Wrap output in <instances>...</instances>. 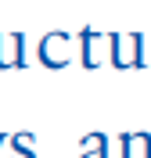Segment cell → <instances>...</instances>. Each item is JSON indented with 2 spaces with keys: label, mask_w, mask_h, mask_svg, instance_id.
I'll list each match as a JSON object with an SVG mask.
<instances>
[{
  "label": "cell",
  "mask_w": 151,
  "mask_h": 158,
  "mask_svg": "<svg viewBox=\"0 0 151 158\" xmlns=\"http://www.w3.org/2000/svg\"><path fill=\"white\" fill-rule=\"evenodd\" d=\"M69 43H72V40L65 36V32H50V36H43V43H40V61L50 65V69L65 65V61H69V54H65Z\"/></svg>",
  "instance_id": "obj_1"
},
{
  "label": "cell",
  "mask_w": 151,
  "mask_h": 158,
  "mask_svg": "<svg viewBox=\"0 0 151 158\" xmlns=\"http://www.w3.org/2000/svg\"><path fill=\"white\" fill-rule=\"evenodd\" d=\"M18 69V65H25V58H22V36L15 32V36H0V69Z\"/></svg>",
  "instance_id": "obj_2"
},
{
  "label": "cell",
  "mask_w": 151,
  "mask_h": 158,
  "mask_svg": "<svg viewBox=\"0 0 151 158\" xmlns=\"http://www.w3.org/2000/svg\"><path fill=\"white\" fill-rule=\"evenodd\" d=\"M0 144H4V137H0Z\"/></svg>",
  "instance_id": "obj_3"
}]
</instances>
